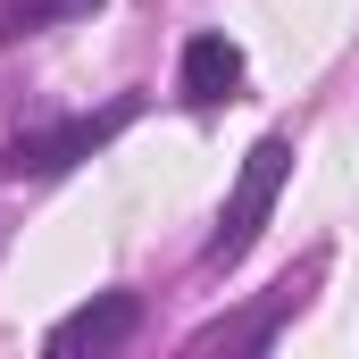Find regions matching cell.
I'll return each instance as SVG.
<instances>
[{"label": "cell", "mask_w": 359, "mask_h": 359, "mask_svg": "<svg viewBox=\"0 0 359 359\" xmlns=\"http://www.w3.org/2000/svg\"><path fill=\"white\" fill-rule=\"evenodd\" d=\"M176 84H184L192 109H226V100H243V50H234L226 34H192V42H184Z\"/></svg>", "instance_id": "cell-4"}, {"label": "cell", "mask_w": 359, "mask_h": 359, "mask_svg": "<svg viewBox=\"0 0 359 359\" xmlns=\"http://www.w3.org/2000/svg\"><path fill=\"white\" fill-rule=\"evenodd\" d=\"M100 0H0V42H25L42 25H67V17H92Z\"/></svg>", "instance_id": "cell-5"}, {"label": "cell", "mask_w": 359, "mask_h": 359, "mask_svg": "<svg viewBox=\"0 0 359 359\" xmlns=\"http://www.w3.org/2000/svg\"><path fill=\"white\" fill-rule=\"evenodd\" d=\"M284 176H292V142H284V134L251 142L243 176H234V192H226L217 243H209V259H217V268H234V259H243V251L259 243V226H268V209H276V192H284Z\"/></svg>", "instance_id": "cell-2"}, {"label": "cell", "mask_w": 359, "mask_h": 359, "mask_svg": "<svg viewBox=\"0 0 359 359\" xmlns=\"http://www.w3.org/2000/svg\"><path fill=\"white\" fill-rule=\"evenodd\" d=\"M134 109L142 100H109V109H84V117H59V126H25L8 151H0V176H67L76 159H92L100 142H117L126 126H134Z\"/></svg>", "instance_id": "cell-1"}, {"label": "cell", "mask_w": 359, "mask_h": 359, "mask_svg": "<svg viewBox=\"0 0 359 359\" xmlns=\"http://www.w3.org/2000/svg\"><path fill=\"white\" fill-rule=\"evenodd\" d=\"M134 326H142V301L134 292H100L76 318L50 326V359H84V351L100 359V351H117V343H134Z\"/></svg>", "instance_id": "cell-3"}]
</instances>
